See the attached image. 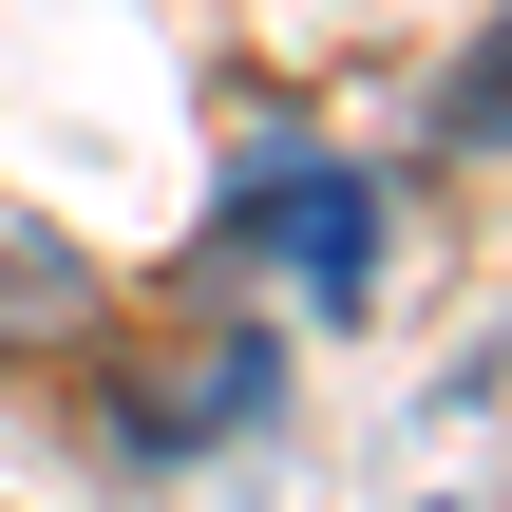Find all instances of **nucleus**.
Wrapping results in <instances>:
<instances>
[{
    "instance_id": "obj_1",
    "label": "nucleus",
    "mask_w": 512,
    "mask_h": 512,
    "mask_svg": "<svg viewBox=\"0 0 512 512\" xmlns=\"http://www.w3.org/2000/svg\"><path fill=\"white\" fill-rule=\"evenodd\" d=\"M0 323H95V266L38 247V228H0Z\"/></svg>"
}]
</instances>
